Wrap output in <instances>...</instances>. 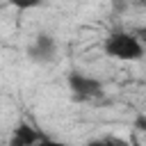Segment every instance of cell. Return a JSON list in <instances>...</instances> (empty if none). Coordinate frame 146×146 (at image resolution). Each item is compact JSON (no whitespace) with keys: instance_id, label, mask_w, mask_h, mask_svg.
<instances>
[{"instance_id":"cell-1","label":"cell","mask_w":146,"mask_h":146,"mask_svg":"<svg viewBox=\"0 0 146 146\" xmlns=\"http://www.w3.org/2000/svg\"><path fill=\"white\" fill-rule=\"evenodd\" d=\"M103 52L112 59H121V62H139L146 55L144 43L139 41L137 34L125 32V30H114L105 36L103 41Z\"/></svg>"},{"instance_id":"cell-2","label":"cell","mask_w":146,"mask_h":146,"mask_svg":"<svg viewBox=\"0 0 146 146\" xmlns=\"http://www.w3.org/2000/svg\"><path fill=\"white\" fill-rule=\"evenodd\" d=\"M66 82H68L71 94H73L78 100H94V98H100V96L105 94L103 82H100L98 78L84 75V73H80V71H71L68 78H66Z\"/></svg>"},{"instance_id":"cell-3","label":"cell","mask_w":146,"mask_h":146,"mask_svg":"<svg viewBox=\"0 0 146 146\" xmlns=\"http://www.w3.org/2000/svg\"><path fill=\"white\" fill-rule=\"evenodd\" d=\"M27 57L36 64H50L55 57H57V41L55 36L46 34V32H39L32 43L27 46Z\"/></svg>"},{"instance_id":"cell-4","label":"cell","mask_w":146,"mask_h":146,"mask_svg":"<svg viewBox=\"0 0 146 146\" xmlns=\"http://www.w3.org/2000/svg\"><path fill=\"white\" fill-rule=\"evenodd\" d=\"M43 139H46V135H43L36 125H32V123H27V121H21V123L11 130L9 146H39Z\"/></svg>"},{"instance_id":"cell-5","label":"cell","mask_w":146,"mask_h":146,"mask_svg":"<svg viewBox=\"0 0 146 146\" xmlns=\"http://www.w3.org/2000/svg\"><path fill=\"white\" fill-rule=\"evenodd\" d=\"M132 128H135L137 132H141V135H146V114H144V112H139V114H135V119H132Z\"/></svg>"},{"instance_id":"cell-6","label":"cell","mask_w":146,"mask_h":146,"mask_svg":"<svg viewBox=\"0 0 146 146\" xmlns=\"http://www.w3.org/2000/svg\"><path fill=\"white\" fill-rule=\"evenodd\" d=\"M103 141H105V146H128V141L116 135H107V137H103Z\"/></svg>"},{"instance_id":"cell-7","label":"cell","mask_w":146,"mask_h":146,"mask_svg":"<svg viewBox=\"0 0 146 146\" xmlns=\"http://www.w3.org/2000/svg\"><path fill=\"white\" fill-rule=\"evenodd\" d=\"M39 146H66V144H62V141H55V139H50V137H46Z\"/></svg>"},{"instance_id":"cell-8","label":"cell","mask_w":146,"mask_h":146,"mask_svg":"<svg viewBox=\"0 0 146 146\" xmlns=\"http://www.w3.org/2000/svg\"><path fill=\"white\" fill-rule=\"evenodd\" d=\"M135 34L139 36V41H141V43H144V48H146V25H144V27H139Z\"/></svg>"},{"instance_id":"cell-9","label":"cell","mask_w":146,"mask_h":146,"mask_svg":"<svg viewBox=\"0 0 146 146\" xmlns=\"http://www.w3.org/2000/svg\"><path fill=\"white\" fill-rule=\"evenodd\" d=\"M84 146H105V141H103V139H89Z\"/></svg>"}]
</instances>
